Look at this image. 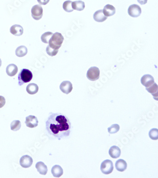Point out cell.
<instances>
[{"label": "cell", "mask_w": 158, "mask_h": 178, "mask_svg": "<svg viewBox=\"0 0 158 178\" xmlns=\"http://www.w3.org/2000/svg\"><path fill=\"white\" fill-rule=\"evenodd\" d=\"M93 18L96 22L102 23L108 19V17L105 16L102 10H98L95 12L93 15Z\"/></svg>", "instance_id": "cell-13"}, {"label": "cell", "mask_w": 158, "mask_h": 178, "mask_svg": "<svg viewBox=\"0 0 158 178\" xmlns=\"http://www.w3.org/2000/svg\"><path fill=\"white\" fill-rule=\"evenodd\" d=\"M72 2L71 1H66L63 4V8L66 12L67 13H71L74 11L72 7Z\"/></svg>", "instance_id": "cell-25"}, {"label": "cell", "mask_w": 158, "mask_h": 178, "mask_svg": "<svg viewBox=\"0 0 158 178\" xmlns=\"http://www.w3.org/2000/svg\"><path fill=\"white\" fill-rule=\"evenodd\" d=\"M137 1L141 5H144L147 3L148 0H137Z\"/></svg>", "instance_id": "cell-32"}, {"label": "cell", "mask_w": 158, "mask_h": 178, "mask_svg": "<svg viewBox=\"0 0 158 178\" xmlns=\"http://www.w3.org/2000/svg\"><path fill=\"white\" fill-rule=\"evenodd\" d=\"M115 8L114 6L110 4L105 5L103 10V14L107 17H110L113 15L115 13Z\"/></svg>", "instance_id": "cell-14"}, {"label": "cell", "mask_w": 158, "mask_h": 178, "mask_svg": "<svg viewBox=\"0 0 158 178\" xmlns=\"http://www.w3.org/2000/svg\"><path fill=\"white\" fill-rule=\"evenodd\" d=\"M36 168L38 171L41 175H45L48 172V168L44 163L39 161L36 165Z\"/></svg>", "instance_id": "cell-19"}, {"label": "cell", "mask_w": 158, "mask_h": 178, "mask_svg": "<svg viewBox=\"0 0 158 178\" xmlns=\"http://www.w3.org/2000/svg\"><path fill=\"white\" fill-rule=\"evenodd\" d=\"M109 154L112 158H118L121 155V151L118 146L114 145L110 148Z\"/></svg>", "instance_id": "cell-16"}, {"label": "cell", "mask_w": 158, "mask_h": 178, "mask_svg": "<svg viewBox=\"0 0 158 178\" xmlns=\"http://www.w3.org/2000/svg\"><path fill=\"white\" fill-rule=\"evenodd\" d=\"M120 130V126L118 124H113L108 128V132L110 134H114Z\"/></svg>", "instance_id": "cell-28"}, {"label": "cell", "mask_w": 158, "mask_h": 178, "mask_svg": "<svg viewBox=\"0 0 158 178\" xmlns=\"http://www.w3.org/2000/svg\"><path fill=\"white\" fill-rule=\"evenodd\" d=\"M33 77L32 72L29 70L24 69L21 70L18 75V84L22 86L24 84L29 82Z\"/></svg>", "instance_id": "cell-3"}, {"label": "cell", "mask_w": 158, "mask_h": 178, "mask_svg": "<svg viewBox=\"0 0 158 178\" xmlns=\"http://www.w3.org/2000/svg\"><path fill=\"white\" fill-rule=\"evenodd\" d=\"M33 164V159L28 155L23 156L20 160V164L22 167L28 168L30 167Z\"/></svg>", "instance_id": "cell-8"}, {"label": "cell", "mask_w": 158, "mask_h": 178, "mask_svg": "<svg viewBox=\"0 0 158 178\" xmlns=\"http://www.w3.org/2000/svg\"><path fill=\"white\" fill-rule=\"evenodd\" d=\"M72 7L73 10L78 11H82L85 9V4L82 1H77L72 3Z\"/></svg>", "instance_id": "cell-22"}, {"label": "cell", "mask_w": 158, "mask_h": 178, "mask_svg": "<svg viewBox=\"0 0 158 178\" xmlns=\"http://www.w3.org/2000/svg\"><path fill=\"white\" fill-rule=\"evenodd\" d=\"M21 122L19 120H14L11 123V129L13 131H17L21 128Z\"/></svg>", "instance_id": "cell-24"}, {"label": "cell", "mask_w": 158, "mask_h": 178, "mask_svg": "<svg viewBox=\"0 0 158 178\" xmlns=\"http://www.w3.org/2000/svg\"><path fill=\"white\" fill-rule=\"evenodd\" d=\"M127 167V163L124 160H118L115 163V168L118 171L120 172H123L126 170Z\"/></svg>", "instance_id": "cell-17"}, {"label": "cell", "mask_w": 158, "mask_h": 178, "mask_svg": "<svg viewBox=\"0 0 158 178\" xmlns=\"http://www.w3.org/2000/svg\"><path fill=\"white\" fill-rule=\"evenodd\" d=\"M53 34L52 32H45L44 34L41 35V40L43 43H49V40H50V39L51 37Z\"/></svg>", "instance_id": "cell-26"}, {"label": "cell", "mask_w": 158, "mask_h": 178, "mask_svg": "<svg viewBox=\"0 0 158 178\" xmlns=\"http://www.w3.org/2000/svg\"><path fill=\"white\" fill-rule=\"evenodd\" d=\"M63 36L59 32H56L53 34L49 40V46L53 49L59 50L63 42Z\"/></svg>", "instance_id": "cell-2"}, {"label": "cell", "mask_w": 158, "mask_h": 178, "mask_svg": "<svg viewBox=\"0 0 158 178\" xmlns=\"http://www.w3.org/2000/svg\"><path fill=\"white\" fill-rule=\"evenodd\" d=\"M46 52L49 56H51V57H53V56H56L57 55V53L59 52V50L53 49L52 48H51L49 45H48L47 48H46Z\"/></svg>", "instance_id": "cell-29"}, {"label": "cell", "mask_w": 158, "mask_h": 178, "mask_svg": "<svg viewBox=\"0 0 158 178\" xmlns=\"http://www.w3.org/2000/svg\"><path fill=\"white\" fill-rule=\"evenodd\" d=\"M18 69L17 66L14 64L9 65L6 68V73L9 76H14L17 73Z\"/></svg>", "instance_id": "cell-18"}, {"label": "cell", "mask_w": 158, "mask_h": 178, "mask_svg": "<svg viewBox=\"0 0 158 178\" xmlns=\"http://www.w3.org/2000/svg\"><path fill=\"white\" fill-rule=\"evenodd\" d=\"M146 89L149 93H150L153 96L154 99L158 100V86L157 84L154 82L151 86L146 87Z\"/></svg>", "instance_id": "cell-15"}, {"label": "cell", "mask_w": 158, "mask_h": 178, "mask_svg": "<svg viewBox=\"0 0 158 178\" xmlns=\"http://www.w3.org/2000/svg\"><path fill=\"white\" fill-rule=\"evenodd\" d=\"M37 1L40 5H45L49 3L50 0H37Z\"/></svg>", "instance_id": "cell-31"}, {"label": "cell", "mask_w": 158, "mask_h": 178, "mask_svg": "<svg viewBox=\"0 0 158 178\" xmlns=\"http://www.w3.org/2000/svg\"><path fill=\"white\" fill-rule=\"evenodd\" d=\"M51 173L54 177L59 178L63 174V170L61 166L55 165L52 168Z\"/></svg>", "instance_id": "cell-20"}, {"label": "cell", "mask_w": 158, "mask_h": 178, "mask_svg": "<svg viewBox=\"0 0 158 178\" xmlns=\"http://www.w3.org/2000/svg\"><path fill=\"white\" fill-rule=\"evenodd\" d=\"M102 172L104 174H109L113 170V163L110 160H106L102 163L100 166Z\"/></svg>", "instance_id": "cell-4"}, {"label": "cell", "mask_w": 158, "mask_h": 178, "mask_svg": "<svg viewBox=\"0 0 158 178\" xmlns=\"http://www.w3.org/2000/svg\"><path fill=\"white\" fill-rule=\"evenodd\" d=\"M60 87L61 91L66 94H69L73 89L72 84L69 81L62 82L60 85Z\"/></svg>", "instance_id": "cell-11"}, {"label": "cell", "mask_w": 158, "mask_h": 178, "mask_svg": "<svg viewBox=\"0 0 158 178\" xmlns=\"http://www.w3.org/2000/svg\"><path fill=\"white\" fill-rule=\"evenodd\" d=\"M31 16L35 20H39L43 16V8L40 5H35L31 9Z\"/></svg>", "instance_id": "cell-6"}, {"label": "cell", "mask_w": 158, "mask_h": 178, "mask_svg": "<svg viewBox=\"0 0 158 178\" xmlns=\"http://www.w3.org/2000/svg\"><path fill=\"white\" fill-rule=\"evenodd\" d=\"M149 135L150 139L157 140L158 139V130L157 128H153L150 131Z\"/></svg>", "instance_id": "cell-27"}, {"label": "cell", "mask_w": 158, "mask_h": 178, "mask_svg": "<svg viewBox=\"0 0 158 178\" xmlns=\"http://www.w3.org/2000/svg\"><path fill=\"white\" fill-rule=\"evenodd\" d=\"M2 60H1V59H0V67H1L2 66Z\"/></svg>", "instance_id": "cell-33"}, {"label": "cell", "mask_w": 158, "mask_h": 178, "mask_svg": "<svg viewBox=\"0 0 158 178\" xmlns=\"http://www.w3.org/2000/svg\"><path fill=\"white\" fill-rule=\"evenodd\" d=\"M39 121L37 118L34 116H29L26 118L25 123L27 127L33 128L38 125Z\"/></svg>", "instance_id": "cell-9"}, {"label": "cell", "mask_w": 158, "mask_h": 178, "mask_svg": "<svg viewBox=\"0 0 158 178\" xmlns=\"http://www.w3.org/2000/svg\"><path fill=\"white\" fill-rule=\"evenodd\" d=\"M10 30L11 34L16 36H20L24 33V29L20 25L15 24L12 26Z\"/></svg>", "instance_id": "cell-12"}, {"label": "cell", "mask_w": 158, "mask_h": 178, "mask_svg": "<svg viewBox=\"0 0 158 178\" xmlns=\"http://www.w3.org/2000/svg\"><path fill=\"white\" fill-rule=\"evenodd\" d=\"M128 13L131 17L137 18L140 16L142 13V9L138 5L135 4H132L129 6Z\"/></svg>", "instance_id": "cell-7"}, {"label": "cell", "mask_w": 158, "mask_h": 178, "mask_svg": "<svg viewBox=\"0 0 158 178\" xmlns=\"http://www.w3.org/2000/svg\"><path fill=\"white\" fill-rule=\"evenodd\" d=\"M71 124L66 116L61 113H52L46 122V129L50 135L59 140L70 135Z\"/></svg>", "instance_id": "cell-1"}, {"label": "cell", "mask_w": 158, "mask_h": 178, "mask_svg": "<svg viewBox=\"0 0 158 178\" xmlns=\"http://www.w3.org/2000/svg\"><path fill=\"white\" fill-rule=\"evenodd\" d=\"M87 76L88 79L92 81L98 80L100 76L99 69L97 67H91L87 72Z\"/></svg>", "instance_id": "cell-5"}, {"label": "cell", "mask_w": 158, "mask_h": 178, "mask_svg": "<svg viewBox=\"0 0 158 178\" xmlns=\"http://www.w3.org/2000/svg\"><path fill=\"white\" fill-rule=\"evenodd\" d=\"M6 101L5 98L3 96H0V108H2L5 105Z\"/></svg>", "instance_id": "cell-30"}, {"label": "cell", "mask_w": 158, "mask_h": 178, "mask_svg": "<svg viewBox=\"0 0 158 178\" xmlns=\"http://www.w3.org/2000/svg\"><path fill=\"white\" fill-rule=\"evenodd\" d=\"M26 91L30 95L36 94L39 91L38 86L36 84H29L27 86Z\"/></svg>", "instance_id": "cell-21"}, {"label": "cell", "mask_w": 158, "mask_h": 178, "mask_svg": "<svg viewBox=\"0 0 158 178\" xmlns=\"http://www.w3.org/2000/svg\"><path fill=\"white\" fill-rule=\"evenodd\" d=\"M27 48L24 46H21L18 47L16 50L15 54L17 57H23L27 54Z\"/></svg>", "instance_id": "cell-23"}, {"label": "cell", "mask_w": 158, "mask_h": 178, "mask_svg": "<svg viewBox=\"0 0 158 178\" xmlns=\"http://www.w3.org/2000/svg\"><path fill=\"white\" fill-rule=\"evenodd\" d=\"M141 83L146 87L151 86L154 83V79L152 76L146 74L142 76L140 79Z\"/></svg>", "instance_id": "cell-10"}]
</instances>
